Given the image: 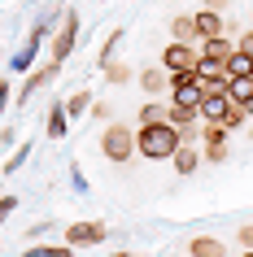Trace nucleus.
<instances>
[{
	"mask_svg": "<svg viewBox=\"0 0 253 257\" xmlns=\"http://www.w3.org/2000/svg\"><path fill=\"white\" fill-rule=\"evenodd\" d=\"M179 144H184V136H179V126H175L171 118L140 122V126H135V149H140L144 162H171L175 153H179Z\"/></svg>",
	"mask_w": 253,
	"mask_h": 257,
	"instance_id": "obj_1",
	"label": "nucleus"
},
{
	"mask_svg": "<svg viewBox=\"0 0 253 257\" xmlns=\"http://www.w3.org/2000/svg\"><path fill=\"white\" fill-rule=\"evenodd\" d=\"M101 153H105L114 166H127L135 153H140V149H135V131H131V126H122V122H109L105 131H101Z\"/></svg>",
	"mask_w": 253,
	"mask_h": 257,
	"instance_id": "obj_2",
	"label": "nucleus"
},
{
	"mask_svg": "<svg viewBox=\"0 0 253 257\" xmlns=\"http://www.w3.org/2000/svg\"><path fill=\"white\" fill-rule=\"evenodd\" d=\"M197 61H201V48L197 44H166V53H161V66L171 70V74H197Z\"/></svg>",
	"mask_w": 253,
	"mask_h": 257,
	"instance_id": "obj_3",
	"label": "nucleus"
},
{
	"mask_svg": "<svg viewBox=\"0 0 253 257\" xmlns=\"http://www.w3.org/2000/svg\"><path fill=\"white\" fill-rule=\"evenodd\" d=\"M74 44H79V9H66L61 27H57V35H53V61H66V57L74 53Z\"/></svg>",
	"mask_w": 253,
	"mask_h": 257,
	"instance_id": "obj_4",
	"label": "nucleus"
},
{
	"mask_svg": "<svg viewBox=\"0 0 253 257\" xmlns=\"http://www.w3.org/2000/svg\"><path fill=\"white\" fill-rule=\"evenodd\" d=\"M109 227L105 222H70L66 227V244L70 248H96V244H105Z\"/></svg>",
	"mask_w": 253,
	"mask_h": 257,
	"instance_id": "obj_5",
	"label": "nucleus"
},
{
	"mask_svg": "<svg viewBox=\"0 0 253 257\" xmlns=\"http://www.w3.org/2000/svg\"><path fill=\"white\" fill-rule=\"evenodd\" d=\"M171 100H175V105H192V109H201V100H205V92H201V79H197V74H171Z\"/></svg>",
	"mask_w": 253,
	"mask_h": 257,
	"instance_id": "obj_6",
	"label": "nucleus"
},
{
	"mask_svg": "<svg viewBox=\"0 0 253 257\" xmlns=\"http://www.w3.org/2000/svg\"><path fill=\"white\" fill-rule=\"evenodd\" d=\"M57 74H61V61H48L44 70H31V79L22 83V92H18V105H31V100H35V96L57 79Z\"/></svg>",
	"mask_w": 253,
	"mask_h": 257,
	"instance_id": "obj_7",
	"label": "nucleus"
},
{
	"mask_svg": "<svg viewBox=\"0 0 253 257\" xmlns=\"http://www.w3.org/2000/svg\"><path fill=\"white\" fill-rule=\"evenodd\" d=\"M201 140H205V162H214V166L227 162V126L223 122H205V136Z\"/></svg>",
	"mask_w": 253,
	"mask_h": 257,
	"instance_id": "obj_8",
	"label": "nucleus"
},
{
	"mask_svg": "<svg viewBox=\"0 0 253 257\" xmlns=\"http://www.w3.org/2000/svg\"><path fill=\"white\" fill-rule=\"evenodd\" d=\"M236 109V100L227 92H214V96H205L201 100V122H227V113Z\"/></svg>",
	"mask_w": 253,
	"mask_h": 257,
	"instance_id": "obj_9",
	"label": "nucleus"
},
{
	"mask_svg": "<svg viewBox=\"0 0 253 257\" xmlns=\"http://www.w3.org/2000/svg\"><path fill=\"white\" fill-rule=\"evenodd\" d=\"M140 87H144V96H161V92H171V70L157 66V70H140Z\"/></svg>",
	"mask_w": 253,
	"mask_h": 257,
	"instance_id": "obj_10",
	"label": "nucleus"
},
{
	"mask_svg": "<svg viewBox=\"0 0 253 257\" xmlns=\"http://www.w3.org/2000/svg\"><path fill=\"white\" fill-rule=\"evenodd\" d=\"M66 131H70V113H66V100H61V105H53V109H48L44 136H48V140H66Z\"/></svg>",
	"mask_w": 253,
	"mask_h": 257,
	"instance_id": "obj_11",
	"label": "nucleus"
},
{
	"mask_svg": "<svg viewBox=\"0 0 253 257\" xmlns=\"http://www.w3.org/2000/svg\"><path fill=\"white\" fill-rule=\"evenodd\" d=\"M192 22H197V35H201V40L223 35V14H214V9H197V14H192Z\"/></svg>",
	"mask_w": 253,
	"mask_h": 257,
	"instance_id": "obj_12",
	"label": "nucleus"
},
{
	"mask_svg": "<svg viewBox=\"0 0 253 257\" xmlns=\"http://www.w3.org/2000/svg\"><path fill=\"white\" fill-rule=\"evenodd\" d=\"M188 253L192 257H227V244L218 240V235H192Z\"/></svg>",
	"mask_w": 253,
	"mask_h": 257,
	"instance_id": "obj_13",
	"label": "nucleus"
},
{
	"mask_svg": "<svg viewBox=\"0 0 253 257\" xmlns=\"http://www.w3.org/2000/svg\"><path fill=\"white\" fill-rule=\"evenodd\" d=\"M197 48H201V57H214V61H223V66H227V57L236 53V44L227 40V35H214V40H201Z\"/></svg>",
	"mask_w": 253,
	"mask_h": 257,
	"instance_id": "obj_14",
	"label": "nucleus"
},
{
	"mask_svg": "<svg viewBox=\"0 0 253 257\" xmlns=\"http://www.w3.org/2000/svg\"><path fill=\"white\" fill-rule=\"evenodd\" d=\"M40 44L44 40H35V35H27V44L14 53V61H9V70H35V57H40Z\"/></svg>",
	"mask_w": 253,
	"mask_h": 257,
	"instance_id": "obj_15",
	"label": "nucleus"
},
{
	"mask_svg": "<svg viewBox=\"0 0 253 257\" xmlns=\"http://www.w3.org/2000/svg\"><path fill=\"white\" fill-rule=\"evenodd\" d=\"M171 35H175L179 44H201V35H197V22H192V14H179V18H175V22H171Z\"/></svg>",
	"mask_w": 253,
	"mask_h": 257,
	"instance_id": "obj_16",
	"label": "nucleus"
},
{
	"mask_svg": "<svg viewBox=\"0 0 253 257\" xmlns=\"http://www.w3.org/2000/svg\"><path fill=\"white\" fill-rule=\"evenodd\" d=\"M197 162H201V157H197V149H192V144H179V153L171 157V166L179 170V175H197Z\"/></svg>",
	"mask_w": 253,
	"mask_h": 257,
	"instance_id": "obj_17",
	"label": "nucleus"
},
{
	"mask_svg": "<svg viewBox=\"0 0 253 257\" xmlns=\"http://www.w3.org/2000/svg\"><path fill=\"white\" fill-rule=\"evenodd\" d=\"M249 74H253V57L236 48V53L227 57V79H249Z\"/></svg>",
	"mask_w": 253,
	"mask_h": 257,
	"instance_id": "obj_18",
	"label": "nucleus"
},
{
	"mask_svg": "<svg viewBox=\"0 0 253 257\" xmlns=\"http://www.w3.org/2000/svg\"><path fill=\"white\" fill-rule=\"evenodd\" d=\"M66 113H70V122L88 118V113H92V92H74V96H66Z\"/></svg>",
	"mask_w": 253,
	"mask_h": 257,
	"instance_id": "obj_19",
	"label": "nucleus"
},
{
	"mask_svg": "<svg viewBox=\"0 0 253 257\" xmlns=\"http://www.w3.org/2000/svg\"><path fill=\"white\" fill-rule=\"evenodd\" d=\"M22 257H74V248H70L66 240L61 244H27V253Z\"/></svg>",
	"mask_w": 253,
	"mask_h": 257,
	"instance_id": "obj_20",
	"label": "nucleus"
},
{
	"mask_svg": "<svg viewBox=\"0 0 253 257\" xmlns=\"http://www.w3.org/2000/svg\"><path fill=\"white\" fill-rule=\"evenodd\" d=\"M166 118H171L175 126L184 131V126H192V122L201 118V109H192V105H175V100H171V109H166Z\"/></svg>",
	"mask_w": 253,
	"mask_h": 257,
	"instance_id": "obj_21",
	"label": "nucleus"
},
{
	"mask_svg": "<svg viewBox=\"0 0 253 257\" xmlns=\"http://www.w3.org/2000/svg\"><path fill=\"white\" fill-rule=\"evenodd\" d=\"M227 96H231L236 105L253 100V74H249V79H231V83H227Z\"/></svg>",
	"mask_w": 253,
	"mask_h": 257,
	"instance_id": "obj_22",
	"label": "nucleus"
},
{
	"mask_svg": "<svg viewBox=\"0 0 253 257\" xmlns=\"http://www.w3.org/2000/svg\"><path fill=\"white\" fill-rule=\"evenodd\" d=\"M223 74H227L223 61H214V57H201L197 61V79H223Z\"/></svg>",
	"mask_w": 253,
	"mask_h": 257,
	"instance_id": "obj_23",
	"label": "nucleus"
},
{
	"mask_svg": "<svg viewBox=\"0 0 253 257\" xmlns=\"http://www.w3.org/2000/svg\"><path fill=\"white\" fill-rule=\"evenodd\" d=\"M122 40H127V31H122V27H114V35H109V40L101 44V70H105L109 61H114V48H118Z\"/></svg>",
	"mask_w": 253,
	"mask_h": 257,
	"instance_id": "obj_24",
	"label": "nucleus"
},
{
	"mask_svg": "<svg viewBox=\"0 0 253 257\" xmlns=\"http://www.w3.org/2000/svg\"><path fill=\"white\" fill-rule=\"evenodd\" d=\"M31 153H35V144H18L14 157H9V166H5V175H14V170H22V166L31 162Z\"/></svg>",
	"mask_w": 253,
	"mask_h": 257,
	"instance_id": "obj_25",
	"label": "nucleus"
},
{
	"mask_svg": "<svg viewBox=\"0 0 253 257\" xmlns=\"http://www.w3.org/2000/svg\"><path fill=\"white\" fill-rule=\"evenodd\" d=\"M166 109H171V105H153V100H144V105H140V122H161V118H166Z\"/></svg>",
	"mask_w": 253,
	"mask_h": 257,
	"instance_id": "obj_26",
	"label": "nucleus"
},
{
	"mask_svg": "<svg viewBox=\"0 0 253 257\" xmlns=\"http://www.w3.org/2000/svg\"><path fill=\"white\" fill-rule=\"evenodd\" d=\"M105 79L109 83H127V79H131V70L122 66V61H109V66H105Z\"/></svg>",
	"mask_w": 253,
	"mask_h": 257,
	"instance_id": "obj_27",
	"label": "nucleus"
},
{
	"mask_svg": "<svg viewBox=\"0 0 253 257\" xmlns=\"http://www.w3.org/2000/svg\"><path fill=\"white\" fill-rule=\"evenodd\" d=\"M236 48H240V53H249V57H253V27H249V31H244V35L236 40Z\"/></svg>",
	"mask_w": 253,
	"mask_h": 257,
	"instance_id": "obj_28",
	"label": "nucleus"
},
{
	"mask_svg": "<svg viewBox=\"0 0 253 257\" xmlns=\"http://www.w3.org/2000/svg\"><path fill=\"white\" fill-rule=\"evenodd\" d=\"M9 109V79H5V70H0V113Z\"/></svg>",
	"mask_w": 253,
	"mask_h": 257,
	"instance_id": "obj_29",
	"label": "nucleus"
},
{
	"mask_svg": "<svg viewBox=\"0 0 253 257\" xmlns=\"http://www.w3.org/2000/svg\"><path fill=\"white\" fill-rule=\"evenodd\" d=\"M14 209H18V201H14V196H0V222L14 214Z\"/></svg>",
	"mask_w": 253,
	"mask_h": 257,
	"instance_id": "obj_30",
	"label": "nucleus"
},
{
	"mask_svg": "<svg viewBox=\"0 0 253 257\" xmlns=\"http://www.w3.org/2000/svg\"><path fill=\"white\" fill-rule=\"evenodd\" d=\"M14 140H18V131H14V126H5V131H0V149H9Z\"/></svg>",
	"mask_w": 253,
	"mask_h": 257,
	"instance_id": "obj_31",
	"label": "nucleus"
},
{
	"mask_svg": "<svg viewBox=\"0 0 253 257\" xmlns=\"http://www.w3.org/2000/svg\"><path fill=\"white\" fill-rule=\"evenodd\" d=\"M70 183H74V188H79V192H88V179L79 175V166H74V170H70Z\"/></svg>",
	"mask_w": 253,
	"mask_h": 257,
	"instance_id": "obj_32",
	"label": "nucleus"
},
{
	"mask_svg": "<svg viewBox=\"0 0 253 257\" xmlns=\"http://www.w3.org/2000/svg\"><path fill=\"white\" fill-rule=\"evenodd\" d=\"M92 118L96 122H109V105H92Z\"/></svg>",
	"mask_w": 253,
	"mask_h": 257,
	"instance_id": "obj_33",
	"label": "nucleus"
},
{
	"mask_svg": "<svg viewBox=\"0 0 253 257\" xmlns=\"http://www.w3.org/2000/svg\"><path fill=\"white\" fill-rule=\"evenodd\" d=\"M240 244H244V248H253V227H240Z\"/></svg>",
	"mask_w": 253,
	"mask_h": 257,
	"instance_id": "obj_34",
	"label": "nucleus"
},
{
	"mask_svg": "<svg viewBox=\"0 0 253 257\" xmlns=\"http://www.w3.org/2000/svg\"><path fill=\"white\" fill-rule=\"evenodd\" d=\"M205 9H214V14H223V9H227V0H205Z\"/></svg>",
	"mask_w": 253,
	"mask_h": 257,
	"instance_id": "obj_35",
	"label": "nucleus"
},
{
	"mask_svg": "<svg viewBox=\"0 0 253 257\" xmlns=\"http://www.w3.org/2000/svg\"><path fill=\"white\" fill-rule=\"evenodd\" d=\"M244 113H249V122H253V100H244Z\"/></svg>",
	"mask_w": 253,
	"mask_h": 257,
	"instance_id": "obj_36",
	"label": "nucleus"
},
{
	"mask_svg": "<svg viewBox=\"0 0 253 257\" xmlns=\"http://www.w3.org/2000/svg\"><path fill=\"white\" fill-rule=\"evenodd\" d=\"M240 257H253V248H244V253H240Z\"/></svg>",
	"mask_w": 253,
	"mask_h": 257,
	"instance_id": "obj_37",
	"label": "nucleus"
},
{
	"mask_svg": "<svg viewBox=\"0 0 253 257\" xmlns=\"http://www.w3.org/2000/svg\"><path fill=\"white\" fill-rule=\"evenodd\" d=\"M114 257H135V253H114Z\"/></svg>",
	"mask_w": 253,
	"mask_h": 257,
	"instance_id": "obj_38",
	"label": "nucleus"
},
{
	"mask_svg": "<svg viewBox=\"0 0 253 257\" xmlns=\"http://www.w3.org/2000/svg\"><path fill=\"white\" fill-rule=\"evenodd\" d=\"M0 57H5V48H0Z\"/></svg>",
	"mask_w": 253,
	"mask_h": 257,
	"instance_id": "obj_39",
	"label": "nucleus"
},
{
	"mask_svg": "<svg viewBox=\"0 0 253 257\" xmlns=\"http://www.w3.org/2000/svg\"><path fill=\"white\" fill-rule=\"evenodd\" d=\"M188 257H192V253H188Z\"/></svg>",
	"mask_w": 253,
	"mask_h": 257,
	"instance_id": "obj_40",
	"label": "nucleus"
}]
</instances>
